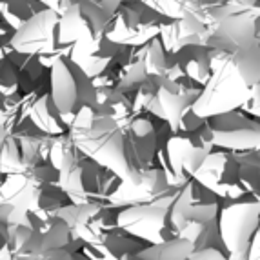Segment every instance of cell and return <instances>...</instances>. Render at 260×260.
Here are the masks:
<instances>
[{
    "mask_svg": "<svg viewBox=\"0 0 260 260\" xmlns=\"http://www.w3.org/2000/svg\"><path fill=\"white\" fill-rule=\"evenodd\" d=\"M0 91H2V80H0Z\"/></svg>",
    "mask_w": 260,
    "mask_h": 260,
    "instance_id": "cell-14",
    "label": "cell"
},
{
    "mask_svg": "<svg viewBox=\"0 0 260 260\" xmlns=\"http://www.w3.org/2000/svg\"><path fill=\"white\" fill-rule=\"evenodd\" d=\"M9 135V129L4 126V124H0V146H2V142L6 140V137Z\"/></svg>",
    "mask_w": 260,
    "mask_h": 260,
    "instance_id": "cell-13",
    "label": "cell"
},
{
    "mask_svg": "<svg viewBox=\"0 0 260 260\" xmlns=\"http://www.w3.org/2000/svg\"><path fill=\"white\" fill-rule=\"evenodd\" d=\"M122 0H60V40L93 44L108 37Z\"/></svg>",
    "mask_w": 260,
    "mask_h": 260,
    "instance_id": "cell-6",
    "label": "cell"
},
{
    "mask_svg": "<svg viewBox=\"0 0 260 260\" xmlns=\"http://www.w3.org/2000/svg\"><path fill=\"white\" fill-rule=\"evenodd\" d=\"M175 20L177 18H166L160 9H155L146 0H122L117 13H115V18H113L108 37L113 33L137 37L142 35L146 29H160L162 24Z\"/></svg>",
    "mask_w": 260,
    "mask_h": 260,
    "instance_id": "cell-10",
    "label": "cell"
},
{
    "mask_svg": "<svg viewBox=\"0 0 260 260\" xmlns=\"http://www.w3.org/2000/svg\"><path fill=\"white\" fill-rule=\"evenodd\" d=\"M213 177L228 199L260 202V148L209 155L195 177Z\"/></svg>",
    "mask_w": 260,
    "mask_h": 260,
    "instance_id": "cell-4",
    "label": "cell"
},
{
    "mask_svg": "<svg viewBox=\"0 0 260 260\" xmlns=\"http://www.w3.org/2000/svg\"><path fill=\"white\" fill-rule=\"evenodd\" d=\"M251 104H253V113L260 117V82L256 84V86H253V99H251Z\"/></svg>",
    "mask_w": 260,
    "mask_h": 260,
    "instance_id": "cell-12",
    "label": "cell"
},
{
    "mask_svg": "<svg viewBox=\"0 0 260 260\" xmlns=\"http://www.w3.org/2000/svg\"><path fill=\"white\" fill-rule=\"evenodd\" d=\"M51 160L58 169V184L73 202H102L122 182L113 169L77 146L70 131L55 139Z\"/></svg>",
    "mask_w": 260,
    "mask_h": 260,
    "instance_id": "cell-3",
    "label": "cell"
},
{
    "mask_svg": "<svg viewBox=\"0 0 260 260\" xmlns=\"http://www.w3.org/2000/svg\"><path fill=\"white\" fill-rule=\"evenodd\" d=\"M260 15L231 11L215 22L204 37L213 60L230 68L240 82L253 87L260 82Z\"/></svg>",
    "mask_w": 260,
    "mask_h": 260,
    "instance_id": "cell-2",
    "label": "cell"
},
{
    "mask_svg": "<svg viewBox=\"0 0 260 260\" xmlns=\"http://www.w3.org/2000/svg\"><path fill=\"white\" fill-rule=\"evenodd\" d=\"M49 93L68 124L86 109L100 106L99 86L71 55L55 56L49 70Z\"/></svg>",
    "mask_w": 260,
    "mask_h": 260,
    "instance_id": "cell-5",
    "label": "cell"
},
{
    "mask_svg": "<svg viewBox=\"0 0 260 260\" xmlns=\"http://www.w3.org/2000/svg\"><path fill=\"white\" fill-rule=\"evenodd\" d=\"M200 131L211 146L228 151L260 148V120L240 109H225L200 117Z\"/></svg>",
    "mask_w": 260,
    "mask_h": 260,
    "instance_id": "cell-7",
    "label": "cell"
},
{
    "mask_svg": "<svg viewBox=\"0 0 260 260\" xmlns=\"http://www.w3.org/2000/svg\"><path fill=\"white\" fill-rule=\"evenodd\" d=\"M102 108L86 109L70 124V137L77 146L113 169L129 186L139 187L144 171L155 164L160 151V135L146 111L126 126Z\"/></svg>",
    "mask_w": 260,
    "mask_h": 260,
    "instance_id": "cell-1",
    "label": "cell"
},
{
    "mask_svg": "<svg viewBox=\"0 0 260 260\" xmlns=\"http://www.w3.org/2000/svg\"><path fill=\"white\" fill-rule=\"evenodd\" d=\"M191 253H193V246L189 240L175 237V239L149 244L122 260H187Z\"/></svg>",
    "mask_w": 260,
    "mask_h": 260,
    "instance_id": "cell-11",
    "label": "cell"
},
{
    "mask_svg": "<svg viewBox=\"0 0 260 260\" xmlns=\"http://www.w3.org/2000/svg\"><path fill=\"white\" fill-rule=\"evenodd\" d=\"M9 44L15 51L44 55L60 46V15L56 9L44 8L24 20L11 33Z\"/></svg>",
    "mask_w": 260,
    "mask_h": 260,
    "instance_id": "cell-9",
    "label": "cell"
},
{
    "mask_svg": "<svg viewBox=\"0 0 260 260\" xmlns=\"http://www.w3.org/2000/svg\"><path fill=\"white\" fill-rule=\"evenodd\" d=\"M258 228V200L228 199V204L222 213V237L230 253V260H249Z\"/></svg>",
    "mask_w": 260,
    "mask_h": 260,
    "instance_id": "cell-8",
    "label": "cell"
}]
</instances>
